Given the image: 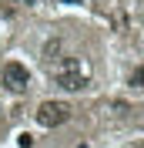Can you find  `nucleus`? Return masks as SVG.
I'll use <instances>...</instances> for the list:
<instances>
[{
    "mask_svg": "<svg viewBox=\"0 0 144 148\" xmlns=\"http://www.w3.org/2000/svg\"><path fill=\"white\" fill-rule=\"evenodd\" d=\"M14 3H24V0H14Z\"/></svg>",
    "mask_w": 144,
    "mask_h": 148,
    "instance_id": "nucleus-7",
    "label": "nucleus"
},
{
    "mask_svg": "<svg viewBox=\"0 0 144 148\" xmlns=\"http://www.w3.org/2000/svg\"><path fill=\"white\" fill-rule=\"evenodd\" d=\"M131 84H134V88H144V67H134V74H131Z\"/></svg>",
    "mask_w": 144,
    "mask_h": 148,
    "instance_id": "nucleus-5",
    "label": "nucleus"
},
{
    "mask_svg": "<svg viewBox=\"0 0 144 148\" xmlns=\"http://www.w3.org/2000/svg\"><path fill=\"white\" fill-rule=\"evenodd\" d=\"M54 81L64 91L87 88V67H84V61L81 57H60V61H54Z\"/></svg>",
    "mask_w": 144,
    "mask_h": 148,
    "instance_id": "nucleus-1",
    "label": "nucleus"
},
{
    "mask_svg": "<svg viewBox=\"0 0 144 148\" xmlns=\"http://www.w3.org/2000/svg\"><path fill=\"white\" fill-rule=\"evenodd\" d=\"M60 51H64V40H60V37H54V40H47V44H44V57L50 61V64L60 61Z\"/></svg>",
    "mask_w": 144,
    "mask_h": 148,
    "instance_id": "nucleus-4",
    "label": "nucleus"
},
{
    "mask_svg": "<svg viewBox=\"0 0 144 148\" xmlns=\"http://www.w3.org/2000/svg\"><path fill=\"white\" fill-rule=\"evenodd\" d=\"M3 84H7L10 91H27L30 88V71L24 64H17V61H10V64H3Z\"/></svg>",
    "mask_w": 144,
    "mask_h": 148,
    "instance_id": "nucleus-3",
    "label": "nucleus"
},
{
    "mask_svg": "<svg viewBox=\"0 0 144 148\" xmlns=\"http://www.w3.org/2000/svg\"><path fill=\"white\" fill-rule=\"evenodd\" d=\"M81 148H87V145H81Z\"/></svg>",
    "mask_w": 144,
    "mask_h": 148,
    "instance_id": "nucleus-8",
    "label": "nucleus"
},
{
    "mask_svg": "<svg viewBox=\"0 0 144 148\" xmlns=\"http://www.w3.org/2000/svg\"><path fill=\"white\" fill-rule=\"evenodd\" d=\"M67 118H71V104H64V101H44L37 108V121L44 128H60Z\"/></svg>",
    "mask_w": 144,
    "mask_h": 148,
    "instance_id": "nucleus-2",
    "label": "nucleus"
},
{
    "mask_svg": "<svg viewBox=\"0 0 144 148\" xmlns=\"http://www.w3.org/2000/svg\"><path fill=\"white\" fill-rule=\"evenodd\" d=\"M17 141H20V148H30V145H34V138H30V135H20Z\"/></svg>",
    "mask_w": 144,
    "mask_h": 148,
    "instance_id": "nucleus-6",
    "label": "nucleus"
}]
</instances>
